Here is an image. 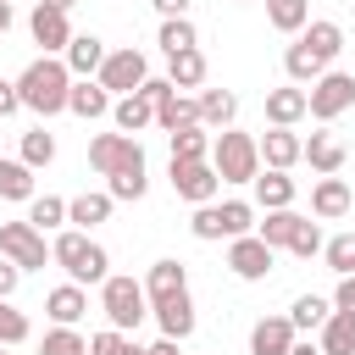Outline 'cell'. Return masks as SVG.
<instances>
[{
	"label": "cell",
	"instance_id": "cell-1",
	"mask_svg": "<svg viewBox=\"0 0 355 355\" xmlns=\"http://www.w3.org/2000/svg\"><path fill=\"white\" fill-rule=\"evenodd\" d=\"M67 89H72V72H67V61H55V55L28 61L22 78H17V100H22L28 111H39V116L67 111Z\"/></svg>",
	"mask_w": 355,
	"mask_h": 355
},
{
	"label": "cell",
	"instance_id": "cell-2",
	"mask_svg": "<svg viewBox=\"0 0 355 355\" xmlns=\"http://www.w3.org/2000/svg\"><path fill=\"white\" fill-rule=\"evenodd\" d=\"M50 261L55 266H67V277L83 288V283H105V250L94 244V239H83V227H72V233H61L55 244H50Z\"/></svg>",
	"mask_w": 355,
	"mask_h": 355
},
{
	"label": "cell",
	"instance_id": "cell-3",
	"mask_svg": "<svg viewBox=\"0 0 355 355\" xmlns=\"http://www.w3.org/2000/svg\"><path fill=\"white\" fill-rule=\"evenodd\" d=\"M211 166H216V178H222V183H250V178L261 172V150H255V139H250V133L222 128V133L211 139Z\"/></svg>",
	"mask_w": 355,
	"mask_h": 355
},
{
	"label": "cell",
	"instance_id": "cell-4",
	"mask_svg": "<svg viewBox=\"0 0 355 355\" xmlns=\"http://www.w3.org/2000/svg\"><path fill=\"white\" fill-rule=\"evenodd\" d=\"M100 311H105V322H111L116 333H128V327H139V322L150 316V294H144V283L105 272V283H100Z\"/></svg>",
	"mask_w": 355,
	"mask_h": 355
},
{
	"label": "cell",
	"instance_id": "cell-5",
	"mask_svg": "<svg viewBox=\"0 0 355 355\" xmlns=\"http://www.w3.org/2000/svg\"><path fill=\"white\" fill-rule=\"evenodd\" d=\"M349 105H355V72H322L305 89V116H316V122H333Z\"/></svg>",
	"mask_w": 355,
	"mask_h": 355
},
{
	"label": "cell",
	"instance_id": "cell-6",
	"mask_svg": "<svg viewBox=\"0 0 355 355\" xmlns=\"http://www.w3.org/2000/svg\"><path fill=\"white\" fill-rule=\"evenodd\" d=\"M189 227H194V239H239V233H250V227H255V211H250L244 200H222V205H200Z\"/></svg>",
	"mask_w": 355,
	"mask_h": 355
},
{
	"label": "cell",
	"instance_id": "cell-7",
	"mask_svg": "<svg viewBox=\"0 0 355 355\" xmlns=\"http://www.w3.org/2000/svg\"><path fill=\"white\" fill-rule=\"evenodd\" d=\"M89 166H94L100 178H116V172L144 166V150H139L133 133H100V139L89 144Z\"/></svg>",
	"mask_w": 355,
	"mask_h": 355
},
{
	"label": "cell",
	"instance_id": "cell-8",
	"mask_svg": "<svg viewBox=\"0 0 355 355\" xmlns=\"http://www.w3.org/2000/svg\"><path fill=\"white\" fill-rule=\"evenodd\" d=\"M0 255L28 272V266H44V261H50V244H44V233H39L33 222H6V227H0Z\"/></svg>",
	"mask_w": 355,
	"mask_h": 355
},
{
	"label": "cell",
	"instance_id": "cell-9",
	"mask_svg": "<svg viewBox=\"0 0 355 355\" xmlns=\"http://www.w3.org/2000/svg\"><path fill=\"white\" fill-rule=\"evenodd\" d=\"M172 189H178V200H189V205H211L216 189H222V178H216L211 161H172Z\"/></svg>",
	"mask_w": 355,
	"mask_h": 355
},
{
	"label": "cell",
	"instance_id": "cell-10",
	"mask_svg": "<svg viewBox=\"0 0 355 355\" xmlns=\"http://www.w3.org/2000/svg\"><path fill=\"white\" fill-rule=\"evenodd\" d=\"M144 78H150V67H144V55H139L133 44H128V50H105V61H100V89L133 94Z\"/></svg>",
	"mask_w": 355,
	"mask_h": 355
},
{
	"label": "cell",
	"instance_id": "cell-11",
	"mask_svg": "<svg viewBox=\"0 0 355 355\" xmlns=\"http://www.w3.org/2000/svg\"><path fill=\"white\" fill-rule=\"evenodd\" d=\"M227 266H233V277L261 283V277L272 272V244H266L261 233H239V239L227 244Z\"/></svg>",
	"mask_w": 355,
	"mask_h": 355
},
{
	"label": "cell",
	"instance_id": "cell-12",
	"mask_svg": "<svg viewBox=\"0 0 355 355\" xmlns=\"http://www.w3.org/2000/svg\"><path fill=\"white\" fill-rule=\"evenodd\" d=\"M150 311H155V322H161L166 338H189V333H194V300H189V288L150 300Z\"/></svg>",
	"mask_w": 355,
	"mask_h": 355
},
{
	"label": "cell",
	"instance_id": "cell-13",
	"mask_svg": "<svg viewBox=\"0 0 355 355\" xmlns=\"http://www.w3.org/2000/svg\"><path fill=\"white\" fill-rule=\"evenodd\" d=\"M294 344V322L288 316H261L250 327V355H288Z\"/></svg>",
	"mask_w": 355,
	"mask_h": 355
},
{
	"label": "cell",
	"instance_id": "cell-14",
	"mask_svg": "<svg viewBox=\"0 0 355 355\" xmlns=\"http://www.w3.org/2000/svg\"><path fill=\"white\" fill-rule=\"evenodd\" d=\"M28 28H33V44H44V55H50V50H67V39H72L67 11H55V6H33Z\"/></svg>",
	"mask_w": 355,
	"mask_h": 355
},
{
	"label": "cell",
	"instance_id": "cell-15",
	"mask_svg": "<svg viewBox=\"0 0 355 355\" xmlns=\"http://www.w3.org/2000/svg\"><path fill=\"white\" fill-rule=\"evenodd\" d=\"M67 111H78V116H105L111 111V89H100V78H72V89H67Z\"/></svg>",
	"mask_w": 355,
	"mask_h": 355
},
{
	"label": "cell",
	"instance_id": "cell-16",
	"mask_svg": "<svg viewBox=\"0 0 355 355\" xmlns=\"http://www.w3.org/2000/svg\"><path fill=\"white\" fill-rule=\"evenodd\" d=\"M311 211H316L322 222H338V216L349 211V183H344L338 172H327V178L311 189Z\"/></svg>",
	"mask_w": 355,
	"mask_h": 355
},
{
	"label": "cell",
	"instance_id": "cell-17",
	"mask_svg": "<svg viewBox=\"0 0 355 355\" xmlns=\"http://www.w3.org/2000/svg\"><path fill=\"white\" fill-rule=\"evenodd\" d=\"M255 150H261V161H266V166L288 172V166L300 161V133H288V128H272V133H261V139H255Z\"/></svg>",
	"mask_w": 355,
	"mask_h": 355
},
{
	"label": "cell",
	"instance_id": "cell-18",
	"mask_svg": "<svg viewBox=\"0 0 355 355\" xmlns=\"http://www.w3.org/2000/svg\"><path fill=\"white\" fill-rule=\"evenodd\" d=\"M300 161H311V172H338L344 166V144L333 139V133H311V139H300Z\"/></svg>",
	"mask_w": 355,
	"mask_h": 355
},
{
	"label": "cell",
	"instance_id": "cell-19",
	"mask_svg": "<svg viewBox=\"0 0 355 355\" xmlns=\"http://www.w3.org/2000/svg\"><path fill=\"white\" fill-rule=\"evenodd\" d=\"M316 344H322V355H355V311H327Z\"/></svg>",
	"mask_w": 355,
	"mask_h": 355
},
{
	"label": "cell",
	"instance_id": "cell-20",
	"mask_svg": "<svg viewBox=\"0 0 355 355\" xmlns=\"http://www.w3.org/2000/svg\"><path fill=\"white\" fill-rule=\"evenodd\" d=\"M100 61H105V44H100L94 33H72V39H67V72H72V78L100 72Z\"/></svg>",
	"mask_w": 355,
	"mask_h": 355
},
{
	"label": "cell",
	"instance_id": "cell-21",
	"mask_svg": "<svg viewBox=\"0 0 355 355\" xmlns=\"http://www.w3.org/2000/svg\"><path fill=\"white\" fill-rule=\"evenodd\" d=\"M300 116H305V89H300V83L266 94V122H272V128H294Z\"/></svg>",
	"mask_w": 355,
	"mask_h": 355
},
{
	"label": "cell",
	"instance_id": "cell-22",
	"mask_svg": "<svg viewBox=\"0 0 355 355\" xmlns=\"http://www.w3.org/2000/svg\"><path fill=\"white\" fill-rule=\"evenodd\" d=\"M250 183H255V200H261L266 211H277V205H294V178H288V172L266 166V172H255Z\"/></svg>",
	"mask_w": 355,
	"mask_h": 355
},
{
	"label": "cell",
	"instance_id": "cell-23",
	"mask_svg": "<svg viewBox=\"0 0 355 355\" xmlns=\"http://www.w3.org/2000/svg\"><path fill=\"white\" fill-rule=\"evenodd\" d=\"M44 311H50L61 327H72V322L89 311V300H83V288H78V283H61V288H50V294H44Z\"/></svg>",
	"mask_w": 355,
	"mask_h": 355
},
{
	"label": "cell",
	"instance_id": "cell-24",
	"mask_svg": "<svg viewBox=\"0 0 355 355\" xmlns=\"http://www.w3.org/2000/svg\"><path fill=\"white\" fill-rule=\"evenodd\" d=\"M283 67H288V78H294V83H316V78L327 72V61H322V55H316V50H311L305 39L283 50Z\"/></svg>",
	"mask_w": 355,
	"mask_h": 355
},
{
	"label": "cell",
	"instance_id": "cell-25",
	"mask_svg": "<svg viewBox=\"0 0 355 355\" xmlns=\"http://www.w3.org/2000/svg\"><path fill=\"white\" fill-rule=\"evenodd\" d=\"M166 61H172V72H166L172 89H200V83H205V55H200V44H194V50H178V55H166Z\"/></svg>",
	"mask_w": 355,
	"mask_h": 355
},
{
	"label": "cell",
	"instance_id": "cell-26",
	"mask_svg": "<svg viewBox=\"0 0 355 355\" xmlns=\"http://www.w3.org/2000/svg\"><path fill=\"white\" fill-rule=\"evenodd\" d=\"M233 116H239V100L227 89H205L200 94V128H233Z\"/></svg>",
	"mask_w": 355,
	"mask_h": 355
},
{
	"label": "cell",
	"instance_id": "cell-27",
	"mask_svg": "<svg viewBox=\"0 0 355 355\" xmlns=\"http://www.w3.org/2000/svg\"><path fill=\"white\" fill-rule=\"evenodd\" d=\"M178 288H189V266L183 261H155L150 277H144V294L161 300V294H178Z\"/></svg>",
	"mask_w": 355,
	"mask_h": 355
},
{
	"label": "cell",
	"instance_id": "cell-28",
	"mask_svg": "<svg viewBox=\"0 0 355 355\" xmlns=\"http://www.w3.org/2000/svg\"><path fill=\"white\" fill-rule=\"evenodd\" d=\"M111 116H116V128H122V133H139V128H150V122H155V105H150L144 94H122V100L111 105Z\"/></svg>",
	"mask_w": 355,
	"mask_h": 355
},
{
	"label": "cell",
	"instance_id": "cell-29",
	"mask_svg": "<svg viewBox=\"0 0 355 355\" xmlns=\"http://www.w3.org/2000/svg\"><path fill=\"white\" fill-rule=\"evenodd\" d=\"M266 22L277 33H300L311 22V0H266Z\"/></svg>",
	"mask_w": 355,
	"mask_h": 355
},
{
	"label": "cell",
	"instance_id": "cell-30",
	"mask_svg": "<svg viewBox=\"0 0 355 355\" xmlns=\"http://www.w3.org/2000/svg\"><path fill=\"white\" fill-rule=\"evenodd\" d=\"M205 155H211V139H205V128H200V122L172 128V161H205Z\"/></svg>",
	"mask_w": 355,
	"mask_h": 355
},
{
	"label": "cell",
	"instance_id": "cell-31",
	"mask_svg": "<svg viewBox=\"0 0 355 355\" xmlns=\"http://www.w3.org/2000/svg\"><path fill=\"white\" fill-rule=\"evenodd\" d=\"M111 194H78V200H67V222H78V227H94V222H105L111 216Z\"/></svg>",
	"mask_w": 355,
	"mask_h": 355
},
{
	"label": "cell",
	"instance_id": "cell-32",
	"mask_svg": "<svg viewBox=\"0 0 355 355\" xmlns=\"http://www.w3.org/2000/svg\"><path fill=\"white\" fill-rule=\"evenodd\" d=\"M300 39H305L322 61H333V55L344 50V28H338V22H305V33H300Z\"/></svg>",
	"mask_w": 355,
	"mask_h": 355
},
{
	"label": "cell",
	"instance_id": "cell-33",
	"mask_svg": "<svg viewBox=\"0 0 355 355\" xmlns=\"http://www.w3.org/2000/svg\"><path fill=\"white\" fill-rule=\"evenodd\" d=\"M300 222H305L300 211H288V205H277V211H266V222H261V239H266L272 250H277V244L288 250V239H294V227H300Z\"/></svg>",
	"mask_w": 355,
	"mask_h": 355
},
{
	"label": "cell",
	"instance_id": "cell-34",
	"mask_svg": "<svg viewBox=\"0 0 355 355\" xmlns=\"http://www.w3.org/2000/svg\"><path fill=\"white\" fill-rule=\"evenodd\" d=\"M0 200H33V166L0 161Z\"/></svg>",
	"mask_w": 355,
	"mask_h": 355
},
{
	"label": "cell",
	"instance_id": "cell-35",
	"mask_svg": "<svg viewBox=\"0 0 355 355\" xmlns=\"http://www.w3.org/2000/svg\"><path fill=\"white\" fill-rule=\"evenodd\" d=\"M200 39H194V22L189 17H161V50L166 55H178V50H194Z\"/></svg>",
	"mask_w": 355,
	"mask_h": 355
},
{
	"label": "cell",
	"instance_id": "cell-36",
	"mask_svg": "<svg viewBox=\"0 0 355 355\" xmlns=\"http://www.w3.org/2000/svg\"><path fill=\"white\" fill-rule=\"evenodd\" d=\"M155 122L172 133V128H189V122H200V100H183V94H172L166 105H155Z\"/></svg>",
	"mask_w": 355,
	"mask_h": 355
},
{
	"label": "cell",
	"instance_id": "cell-37",
	"mask_svg": "<svg viewBox=\"0 0 355 355\" xmlns=\"http://www.w3.org/2000/svg\"><path fill=\"white\" fill-rule=\"evenodd\" d=\"M288 322H294V333H300V327H305V333L322 327V322H327V300H322V294H300L294 311H288Z\"/></svg>",
	"mask_w": 355,
	"mask_h": 355
},
{
	"label": "cell",
	"instance_id": "cell-38",
	"mask_svg": "<svg viewBox=\"0 0 355 355\" xmlns=\"http://www.w3.org/2000/svg\"><path fill=\"white\" fill-rule=\"evenodd\" d=\"M50 161H55V139H50L44 128L22 133V166H50Z\"/></svg>",
	"mask_w": 355,
	"mask_h": 355
},
{
	"label": "cell",
	"instance_id": "cell-39",
	"mask_svg": "<svg viewBox=\"0 0 355 355\" xmlns=\"http://www.w3.org/2000/svg\"><path fill=\"white\" fill-rule=\"evenodd\" d=\"M28 222H33L39 233H44V227H61V222H67V200H55V194H33Z\"/></svg>",
	"mask_w": 355,
	"mask_h": 355
},
{
	"label": "cell",
	"instance_id": "cell-40",
	"mask_svg": "<svg viewBox=\"0 0 355 355\" xmlns=\"http://www.w3.org/2000/svg\"><path fill=\"white\" fill-rule=\"evenodd\" d=\"M322 261L344 277V272H355V233H338V239H327L322 244Z\"/></svg>",
	"mask_w": 355,
	"mask_h": 355
},
{
	"label": "cell",
	"instance_id": "cell-41",
	"mask_svg": "<svg viewBox=\"0 0 355 355\" xmlns=\"http://www.w3.org/2000/svg\"><path fill=\"white\" fill-rule=\"evenodd\" d=\"M39 355H89V344H83V338H78L72 327H61V322H55V327L44 333V344H39Z\"/></svg>",
	"mask_w": 355,
	"mask_h": 355
},
{
	"label": "cell",
	"instance_id": "cell-42",
	"mask_svg": "<svg viewBox=\"0 0 355 355\" xmlns=\"http://www.w3.org/2000/svg\"><path fill=\"white\" fill-rule=\"evenodd\" d=\"M322 244H327V239H322V227H316L311 216H305V222L294 227V239H288V250H294V255H305V261H311V255H322Z\"/></svg>",
	"mask_w": 355,
	"mask_h": 355
},
{
	"label": "cell",
	"instance_id": "cell-43",
	"mask_svg": "<svg viewBox=\"0 0 355 355\" xmlns=\"http://www.w3.org/2000/svg\"><path fill=\"white\" fill-rule=\"evenodd\" d=\"M22 338H28V316L0 300V344H22Z\"/></svg>",
	"mask_w": 355,
	"mask_h": 355
},
{
	"label": "cell",
	"instance_id": "cell-44",
	"mask_svg": "<svg viewBox=\"0 0 355 355\" xmlns=\"http://www.w3.org/2000/svg\"><path fill=\"white\" fill-rule=\"evenodd\" d=\"M133 94H144V100H150V105H166V100H172V94H178V89H172V83H166V78H144V83H139V89H133Z\"/></svg>",
	"mask_w": 355,
	"mask_h": 355
},
{
	"label": "cell",
	"instance_id": "cell-45",
	"mask_svg": "<svg viewBox=\"0 0 355 355\" xmlns=\"http://www.w3.org/2000/svg\"><path fill=\"white\" fill-rule=\"evenodd\" d=\"M122 344H128V338H122L116 327H105V333L89 338V355H122Z\"/></svg>",
	"mask_w": 355,
	"mask_h": 355
},
{
	"label": "cell",
	"instance_id": "cell-46",
	"mask_svg": "<svg viewBox=\"0 0 355 355\" xmlns=\"http://www.w3.org/2000/svg\"><path fill=\"white\" fill-rule=\"evenodd\" d=\"M333 311H355V272L338 277V288H333Z\"/></svg>",
	"mask_w": 355,
	"mask_h": 355
},
{
	"label": "cell",
	"instance_id": "cell-47",
	"mask_svg": "<svg viewBox=\"0 0 355 355\" xmlns=\"http://www.w3.org/2000/svg\"><path fill=\"white\" fill-rule=\"evenodd\" d=\"M17 277H22V266H17V261H0V300H11Z\"/></svg>",
	"mask_w": 355,
	"mask_h": 355
},
{
	"label": "cell",
	"instance_id": "cell-48",
	"mask_svg": "<svg viewBox=\"0 0 355 355\" xmlns=\"http://www.w3.org/2000/svg\"><path fill=\"white\" fill-rule=\"evenodd\" d=\"M17 105H22V100H17V83H6V78H0V116H11Z\"/></svg>",
	"mask_w": 355,
	"mask_h": 355
},
{
	"label": "cell",
	"instance_id": "cell-49",
	"mask_svg": "<svg viewBox=\"0 0 355 355\" xmlns=\"http://www.w3.org/2000/svg\"><path fill=\"white\" fill-rule=\"evenodd\" d=\"M161 17H189V0H150Z\"/></svg>",
	"mask_w": 355,
	"mask_h": 355
},
{
	"label": "cell",
	"instance_id": "cell-50",
	"mask_svg": "<svg viewBox=\"0 0 355 355\" xmlns=\"http://www.w3.org/2000/svg\"><path fill=\"white\" fill-rule=\"evenodd\" d=\"M288 355H322V344H311V338H294V344H288Z\"/></svg>",
	"mask_w": 355,
	"mask_h": 355
},
{
	"label": "cell",
	"instance_id": "cell-51",
	"mask_svg": "<svg viewBox=\"0 0 355 355\" xmlns=\"http://www.w3.org/2000/svg\"><path fill=\"white\" fill-rule=\"evenodd\" d=\"M144 355H178V338H166V333H161V344H150Z\"/></svg>",
	"mask_w": 355,
	"mask_h": 355
},
{
	"label": "cell",
	"instance_id": "cell-52",
	"mask_svg": "<svg viewBox=\"0 0 355 355\" xmlns=\"http://www.w3.org/2000/svg\"><path fill=\"white\" fill-rule=\"evenodd\" d=\"M11 28V0H0V33Z\"/></svg>",
	"mask_w": 355,
	"mask_h": 355
},
{
	"label": "cell",
	"instance_id": "cell-53",
	"mask_svg": "<svg viewBox=\"0 0 355 355\" xmlns=\"http://www.w3.org/2000/svg\"><path fill=\"white\" fill-rule=\"evenodd\" d=\"M39 6H55V11H72V0H39Z\"/></svg>",
	"mask_w": 355,
	"mask_h": 355
},
{
	"label": "cell",
	"instance_id": "cell-54",
	"mask_svg": "<svg viewBox=\"0 0 355 355\" xmlns=\"http://www.w3.org/2000/svg\"><path fill=\"white\" fill-rule=\"evenodd\" d=\"M122 355H144V349H139V344H133V338H128V344H122Z\"/></svg>",
	"mask_w": 355,
	"mask_h": 355
},
{
	"label": "cell",
	"instance_id": "cell-55",
	"mask_svg": "<svg viewBox=\"0 0 355 355\" xmlns=\"http://www.w3.org/2000/svg\"><path fill=\"white\" fill-rule=\"evenodd\" d=\"M239 6H244V0H239Z\"/></svg>",
	"mask_w": 355,
	"mask_h": 355
}]
</instances>
